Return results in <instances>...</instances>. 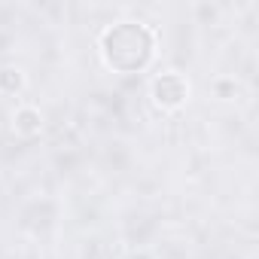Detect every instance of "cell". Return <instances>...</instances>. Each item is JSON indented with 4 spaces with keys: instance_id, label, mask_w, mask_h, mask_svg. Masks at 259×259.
I'll list each match as a JSON object with an SVG mask.
<instances>
[{
    "instance_id": "obj_1",
    "label": "cell",
    "mask_w": 259,
    "mask_h": 259,
    "mask_svg": "<svg viewBox=\"0 0 259 259\" xmlns=\"http://www.w3.org/2000/svg\"><path fill=\"white\" fill-rule=\"evenodd\" d=\"M153 55V37L141 25H119L104 34V58L110 67L132 73L141 70Z\"/></svg>"
},
{
    "instance_id": "obj_2",
    "label": "cell",
    "mask_w": 259,
    "mask_h": 259,
    "mask_svg": "<svg viewBox=\"0 0 259 259\" xmlns=\"http://www.w3.org/2000/svg\"><path fill=\"white\" fill-rule=\"evenodd\" d=\"M153 95H156V101H159V104H165V107H177V104L186 98V85H183V79H180V76L168 73V76L156 79Z\"/></svg>"
}]
</instances>
